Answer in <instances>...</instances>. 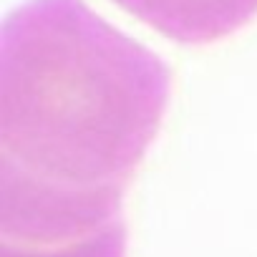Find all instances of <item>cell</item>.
<instances>
[{
	"label": "cell",
	"instance_id": "6da1fadb",
	"mask_svg": "<svg viewBox=\"0 0 257 257\" xmlns=\"http://www.w3.org/2000/svg\"><path fill=\"white\" fill-rule=\"evenodd\" d=\"M174 41H212L234 31L257 0H113Z\"/></svg>",
	"mask_w": 257,
	"mask_h": 257
}]
</instances>
